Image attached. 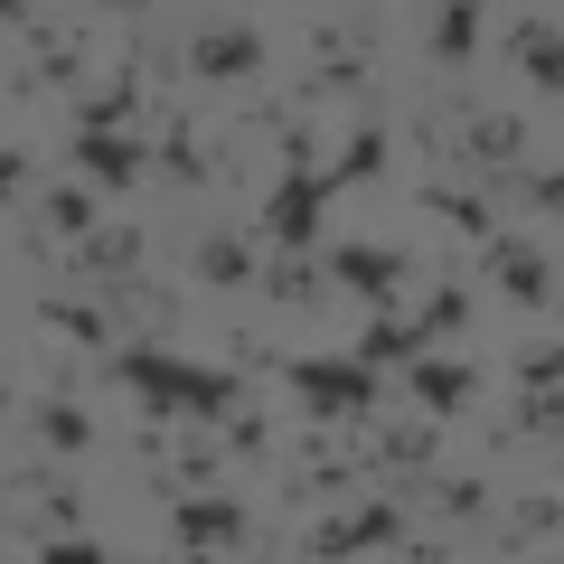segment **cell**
<instances>
[{"label": "cell", "mask_w": 564, "mask_h": 564, "mask_svg": "<svg viewBox=\"0 0 564 564\" xmlns=\"http://www.w3.org/2000/svg\"><path fill=\"white\" fill-rule=\"evenodd\" d=\"M104 377L132 386L151 414H188V423H226L236 414V377L207 358H170V348H104Z\"/></svg>", "instance_id": "cell-1"}, {"label": "cell", "mask_w": 564, "mask_h": 564, "mask_svg": "<svg viewBox=\"0 0 564 564\" xmlns=\"http://www.w3.org/2000/svg\"><path fill=\"white\" fill-rule=\"evenodd\" d=\"M329 198H339V188H329L321 170H292V180L263 198V236H273L282 254H311V245H321V207H329Z\"/></svg>", "instance_id": "cell-2"}, {"label": "cell", "mask_w": 564, "mask_h": 564, "mask_svg": "<svg viewBox=\"0 0 564 564\" xmlns=\"http://www.w3.org/2000/svg\"><path fill=\"white\" fill-rule=\"evenodd\" d=\"M292 386H302L311 414H367L377 404V367L367 358H292Z\"/></svg>", "instance_id": "cell-3"}, {"label": "cell", "mask_w": 564, "mask_h": 564, "mask_svg": "<svg viewBox=\"0 0 564 564\" xmlns=\"http://www.w3.org/2000/svg\"><path fill=\"white\" fill-rule=\"evenodd\" d=\"M321 273H329V282H348V292H358V302H377V311L404 292V254H395V245H329Z\"/></svg>", "instance_id": "cell-4"}, {"label": "cell", "mask_w": 564, "mask_h": 564, "mask_svg": "<svg viewBox=\"0 0 564 564\" xmlns=\"http://www.w3.org/2000/svg\"><path fill=\"white\" fill-rule=\"evenodd\" d=\"M489 282H499L518 311H545V302H555V273H545V254H536V245H518V236H489Z\"/></svg>", "instance_id": "cell-5"}, {"label": "cell", "mask_w": 564, "mask_h": 564, "mask_svg": "<svg viewBox=\"0 0 564 564\" xmlns=\"http://www.w3.org/2000/svg\"><path fill=\"white\" fill-rule=\"evenodd\" d=\"M76 170L95 188H132L141 180V141L122 132V122H85V132H76Z\"/></svg>", "instance_id": "cell-6"}, {"label": "cell", "mask_w": 564, "mask_h": 564, "mask_svg": "<svg viewBox=\"0 0 564 564\" xmlns=\"http://www.w3.org/2000/svg\"><path fill=\"white\" fill-rule=\"evenodd\" d=\"M236 536H245L236 499H180L170 508V545H180V555H217V545H236Z\"/></svg>", "instance_id": "cell-7"}, {"label": "cell", "mask_w": 564, "mask_h": 564, "mask_svg": "<svg viewBox=\"0 0 564 564\" xmlns=\"http://www.w3.org/2000/svg\"><path fill=\"white\" fill-rule=\"evenodd\" d=\"M188 76H263V39L254 29H207V39H188Z\"/></svg>", "instance_id": "cell-8"}, {"label": "cell", "mask_w": 564, "mask_h": 564, "mask_svg": "<svg viewBox=\"0 0 564 564\" xmlns=\"http://www.w3.org/2000/svg\"><path fill=\"white\" fill-rule=\"evenodd\" d=\"M404 386H414L423 414H462V404L480 395V367H462V358H414V377H404Z\"/></svg>", "instance_id": "cell-9"}, {"label": "cell", "mask_w": 564, "mask_h": 564, "mask_svg": "<svg viewBox=\"0 0 564 564\" xmlns=\"http://www.w3.org/2000/svg\"><path fill=\"white\" fill-rule=\"evenodd\" d=\"M508 47H518V66H527V85H536V95H564V29L527 20Z\"/></svg>", "instance_id": "cell-10"}, {"label": "cell", "mask_w": 564, "mask_h": 564, "mask_svg": "<svg viewBox=\"0 0 564 564\" xmlns=\"http://www.w3.org/2000/svg\"><path fill=\"white\" fill-rule=\"evenodd\" d=\"M188 273L217 282V292H245V282H254V254H245V236H207L198 254H188Z\"/></svg>", "instance_id": "cell-11"}, {"label": "cell", "mask_w": 564, "mask_h": 564, "mask_svg": "<svg viewBox=\"0 0 564 564\" xmlns=\"http://www.w3.org/2000/svg\"><path fill=\"white\" fill-rule=\"evenodd\" d=\"M358 358H367V367H414V358H423V329L395 321V311H377V321H367V339H358Z\"/></svg>", "instance_id": "cell-12"}, {"label": "cell", "mask_w": 564, "mask_h": 564, "mask_svg": "<svg viewBox=\"0 0 564 564\" xmlns=\"http://www.w3.org/2000/svg\"><path fill=\"white\" fill-rule=\"evenodd\" d=\"M39 329H66V339H85V348H122L113 311H95V302H39Z\"/></svg>", "instance_id": "cell-13"}, {"label": "cell", "mask_w": 564, "mask_h": 564, "mask_svg": "<svg viewBox=\"0 0 564 564\" xmlns=\"http://www.w3.org/2000/svg\"><path fill=\"white\" fill-rule=\"evenodd\" d=\"M29 433H39L47 452H95V423H85L76 404H57V395H47V404H29Z\"/></svg>", "instance_id": "cell-14"}, {"label": "cell", "mask_w": 564, "mask_h": 564, "mask_svg": "<svg viewBox=\"0 0 564 564\" xmlns=\"http://www.w3.org/2000/svg\"><path fill=\"white\" fill-rule=\"evenodd\" d=\"M470 47H480V0H443V20H433V57L470 66Z\"/></svg>", "instance_id": "cell-15"}, {"label": "cell", "mask_w": 564, "mask_h": 564, "mask_svg": "<svg viewBox=\"0 0 564 564\" xmlns=\"http://www.w3.org/2000/svg\"><path fill=\"white\" fill-rule=\"evenodd\" d=\"M386 170V132H348V151H339V170H321L329 188H348V180H377Z\"/></svg>", "instance_id": "cell-16"}, {"label": "cell", "mask_w": 564, "mask_h": 564, "mask_svg": "<svg viewBox=\"0 0 564 564\" xmlns=\"http://www.w3.org/2000/svg\"><path fill=\"white\" fill-rule=\"evenodd\" d=\"M470 161H480V170H508V161H518V122H508V113L470 122Z\"/></svg>", "instance_id": "cell-17"}, {"label": "cell", "mask_w": 564, "mask_h": 564, "mask_svg": "<svg viewBox=\"0 0 564 564\" xmlns=\"http://www.w3.org/2000/svg\"><path fill=\"white\" fill-rule=\"evenodd\" d=\"M423 207H433V217H452L462 236H480V245H489V207H480V198H462V188H423Z\"/></svg>", "instance_id": "cell-18"}, {"label": "cell", "mask_w": 564, "mask_h": 564, "mask_svg": "<svg viewBox=\"0 0 564 564\" xmlns=\"http://www.w3.org/2000/svg\"><path fill=\"white\" fill-rule=\"evenodd\" d=\"M47 226H57V236H95V198H85V188H57V198H47Z\"/></svg>", "instance_id": "cell-19"}, {"label": "cell", "mask_w": 564, "mask_h": 564, "mask_svg": "<svg viewBox=\"0 0 564 564\" xmlns=\"http://www.w3.org/2000/svg\"><path fill=\"white\" fill-rule=\"evenodd\" d=\"M132 254H141L132 226H113V236H85V263H95V273H132Z\"/></svg>", "instance_id": "cell-20"}, {"label": "cell", "mask_w": 564, "mask_h": 564, "mask_svg": "<svg viewBox=\"0 0 564 564\" xmlns=\"http://www.w3.org/2000/svg\"><path fill=\"white\" fill-rule=\"evenodd\" d=\"M462 321H470V292H433V311H423L414 329H423V348H433L443 329H462Z\"/></svg>", "instance_id": "cell-21"}, {"label": "cell", "mask_w": 564, "mask_h": 564, "mask_svg": "<svg viewBox=\"0 0 564 564\" xmlns=\"http://www.w3.org/2000/svg\"><path fill=\"white\" fill-rule=\"evenodd\" d=\"M132 95H141L132 76H113V85H95V95H85V122H122V113H132Z\"/></svg>", "instance_id": "cell-22"}, {"label": "cell", "mask_w": 564, "mask_h": 564, "mask_svg": "<svg viewBox=\"0 0 564 564\" xmlns=\"http://www.w3.org/2000/svg\"><path fill=\"white\" fill-rule=\"evenodd\" d=\"M263 292H273V302H311V263H302V254H282L273 273H263Z\"/></svg>", "instance_id": "cell-23"}, {"label": "cell", "mask_w": 564, "mask_h": 564, "mask_svg": "<svg viewBox=\"0 0 564 564\" xmlns=\"http://www.w3.org/2000/svg\"><path fill=\"white\" fill-rule=\"evenodd\" d=\"M518 386H564V348H527V358H518Z\"/></svg>", "instance_id": "cell-24"}, {"label": "cell", "mask_w": 564, "mask_h": 564, "mask_svg": "<svg viewBox=\"0 0 564 564\" xmlns=\"http://www.w3.org/2000/svg\"><path fill=\"white\" fill-rule=\"evenodd\" d=\"M161 161L180 170V180H207V161H198V141H188V132H170V141H161Z\"/></svg>", "instance_id": "cell-25"}, {"label": "cell", "mask_w": 564, "mask_h": 564, "mask_svg": "<svg viewBox=\"0 0 564 564\" xmlns=\"http://www.w3.org/2000/svg\"><path fill=\"white\" fill-rule=\"evenodd\" d=\"M527 207H545V217H564V170H536V180H527Z\"/></svg>", "instance_id": "cell-26"}, {"label": "cell", "mask_w": 564, "mask_h": 564, "mask_svg": "<svg viewBox=\"0 0 564 564\" xmlns=\"http://www.w3.org/2000/svg\"><path fill=\"white\" fill-rule=\"evenodd\" d=\"M39 555H57V564H95V555H104V545H95V536H47V545H39Z\"/></svg>", "instance_id": "cell-27"}, {"label": "cell", "mask_w": 564, "mask_h": 564, "mask_svg": "<svg viewBox=\"0 0 564 564\" xmlns=\"http://www.w3.org/2000/svg\"><path fill=\"white\" fill-rule=\"evenodd\" d=\"M0 10H10V20H29V0H0Z\"/></svg>", "instance_id": "cell-28"}, {"label": "cell", "mask_w": 564, "mask_h": 564, "mask_svg": "<svg viewBox=\"0 0 564 564\" xmlns=\"http://www.w3.org/2000/svg\"><path fill=\"white\" fill-rule=\"evenodd\" d=\"M113 10H141V0H113Z\"/></svg>", "instance_id": "cell-29"}]
</instances>
